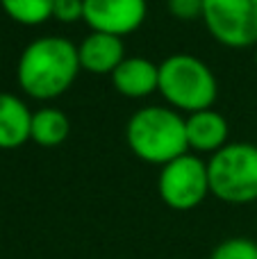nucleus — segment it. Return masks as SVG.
<instances>
[{
  "mask_svg": "<svg viewBox=\"0 0 257 259\" xmlns=\"http://www.w3.org/2000/svg\"><path fill=\"white\" fill-rule=\"evenodd\" d=\"M77 59L80 68L94 75H112L118 68V64L125 59L121 36L103 34V32H91L77 46Z\"/></svg>",
  "mask_w": 257,
  "mask_h": 259,
  "instance_id": "obj_8",
  "label": "nucleus"
},
{
  "mask_svg": "<svg viewBox=\"0 0 257 259\" xmlns=\"http://www.w3.org/2000/svg\"><path fill=\"white\" fill-rule=\"evenodd\" d=\"M185 132H187V146L196 152H219L223 146H228L230 127L223 114L217 109H203V112L189 114L185 118Z\"/></svg>",
  "mask_w": 257,
  "mask_h": 259,
  "instance_id": "obj_9",
  "label": "nucleus"
},
{
  "mask_svg": "<svg viewBox=\"0 0 257 259\" xmlns=\"http://www.w3.org/2000/svg\"><path fill=\"white\" fill-rule=\"evenodd\" d=\"M109 77L121 96L146 98L159 89V64L146 57H125Z\"/></svg>",
  "mask_w": 257,
  "mask_h": 259,
  "instance_id": "obj_10",
  "label": "nucleus"
},
{
  "mask_svg": "<svg viewBox=\"0 0 257 259\" xmlns=\"http://www.w3.org/2000/svg\"><path fill=\"white\" fill-rule=\"evenodd\" d=\"M5 14L21 25H41L53 18L55 0H0Z\"/></svg>",
  "mask_w": 257,
  "mask_h": 259,
  "instance_id": "obj_13",
  "label": "nucleus"
},
{
  "mask_svg": "<svg viewBox=\"0 0 257 259\" xmlns=\"http://www.w3.org/2000/svg\"><path fill=\"white\" fill-rule=\"evenodd\" d=\"M71 134V121L57 107H41L32 112V130L30 141L41 148H57Z\"/></svg>",
  "mask_w": 257,
  "mask_h": 259,
  "instance_id": "obj_12",
  "label": "nucleus"
},
{
  "mask_svg": "<svg viewBox=\"0 0 257 259\" xmlns=\"http://www.w3.org/2000/svg\"><path fill=\"white\" fill-rule=\"evenodd\" d=\"M255 64H257V46H255Z\"/></svg>",
  "mask_w": 257,
  "mask_h": 259,
  "instance_id": "obj_17",
  "label": "nucleus"
},
{
  "mask_svg": "<svg viewBox=\"0 0 257 259\" xmlns=\"http://www.w3.org/2000/svg\"><path fill=\"white\" fill-rule=\"evenodd\" d=\"M77 46L64 36H39L23 48L16 64L18 87L34 100L66 94L80 73Z\"/></svg>",
  "mask_w": 257,
  "mask_h": 259,
  "instance_id": "obj_1",
  "label": "nucleus"
},
{
  "mask_svg": "<svg viewBox=\"0 0 257 259\" xmlns=\"http://www.w3.org/2000/svg\"><path fill=\"white\" fill-rule=\"evenodd\" d=\"M125 141L132 155L159 168L189 152L182 114L159 105L141 107L127 118Z\"/></svg>",
  "mask_w": 257,
  "mask_h": 259,
  "instance_id": "obj_2",
  "label": "nucleus"
},
{
  "mask_svg": "<svg viewBox=\"0 0 257 259\" xmlns=\"http://www.w3.org/2000/svg\"><path fill=\"white\" fill-rule=\"evenodd\" d=\"M53 18L62 23H75L84 18V0H55Z\"/></svg>",
  "mask_w": 257,
  "mask_h": 259,
  "instance_id": "obj_16",
  "label": "nucleus"
},
{
  "mask_svg": "<svg viewBox=\"0 0 257 259\" xmlns=\"http://www.w3.org/2000/svg\"><path fill=\"white\" fill-rule=\"evenodd\" d=\"M32 112L18 96L0 91V150H14L30 141Z\"/></svg>",
  "mask_w": 257,
  "mask_h": 259,
  "instance_id": "obj_11",
  "label": "nucleus"
},
{
  "mask_svg": "<svg viewBox=\"0 0 257 259\" xmlns=\"http://www.w3.org/2000/svg\"><path fill=\"white\" fill-rule=\"evenodd\" d=\"M203 23L228 48L257 46V0H203Z\"/></svg>",
  "mask_w": 257,
  "mask_h": 259,
  "instance_id": "obj_6",
  "label": "nucleus"
},
{
  "mask_svg": "<svg viewBox=\"0 0 257 259\" xmlns=\"http://www.w3.org/2000/svg\"><path fill=\"white\" fill-rule=\"evenodd\" d=\"M157 193L164 205L176 211L196 209L209 193L207 161L187 152L164 164L159 168Z\"/></svg>",
  "mask_w": 257,
  "mask_h": 259,
  "instance_id": "obj_5",
  "label": "nucleus"
},
{
  "mask_svg": "<svg viewBox=\"0 0 257 259\" xmlns=\"http://www.w3.org/2000/svg\"><path fill=\"white\" fill-rule=\"evenodd\" d=\"M159 94L171 109L196 114L212 109L219 96V82L214 71L187 53H178L159 64Z\"/></svg>",
  "mask_w": 257,
  "mask_h": 259,
  "instance_id": "obj_3",
  "label": "nucleus"
},
{
  "mask_svg": "<svg viewBox=\"0 0 257 259\" xmlns=\"http://www.w3.org/2000/svg\"><path fill=\"white\" fill-rule=\"evenodd\" d=\"M209 193L228 205L257 200V146L235 141L214 152L207 161Z\"/></svg>",
  "mask_w": 257,
  "mask_h": 259,
  "instance_id": "obj_4",
  "label": "nucleus"
},
{
  "mask_svg": "<svg viewBox=\"0 0 257 259\" xmlns=\"http://www.w3.org/2000/svg\"><path fill=\"white\" fill-rule=\"evenodd\" d=\"M168 12L178 21H196L203 18V0H168Z\"/></svg>",
  "mask_w": 257,
  "mask_h": 259,
  "instance_id": "obj_15",
  "label": "nucleus"
},
{
  "mask_svg": "<svg viewBox=\"0 0 257 259\" xmlns=\"http://www.w3.org/2000/svg\"><path fill=\"white\" fill-rule=\"evenodd\" d=\"M146 0H84V18L91 32L112 36H127L137 32L146 21Z\"/></svg>",
  "mask_w": 257,
  "mask_h": 259,
  "instance_id": "obj_7",
  "label": "nucleus"
},
{
  "mask_svg": "<svg viewBox=\"0 0 257 259\" xmlns=\"http://www.w3.org/2000/svg\"><path fill=\"white\" fill-rule=\"evenodd\" d=\"M209 259H257V241L246 237H232L221 241Z\"/></svg>",
  "mask_w": 257,
  "mask_h": 259,
  "instance_id": "obj_14",
  "label": "nucleus"
}]
</instances>
